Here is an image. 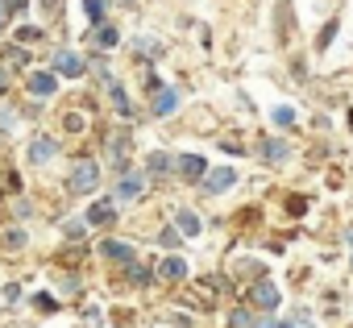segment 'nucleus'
I'll use <instances>...</instances> for the list:
<instances>
[{"label": "nucleus", "mask_w": 353, "mask_h": 328, "mask_svg": "<svg viewBox=\"0 0 353 328\" xmlns=\"http://www.w3.org/2000/svg\"><path fill=\"white\" fill-rule=\"evenodd\" d=\"M96 183H100V167H96L92 158H79L75 167H71V175H67V187H71L75 196H92Z\"/></svg>", "instance_id": "nucleus-1"}, {"label": "nucleus", "mask_w": 353, "mask_h": 328, "mask_svg": "<svg viewBox=\"0 0 353 328\" xmlns=\"http://www.w3.org/2000/svg\"><path fill=\"white\" fill-rule=\"evenodd\" d=\"M233 183H237V171H233V167H216V171H208V175L200 179L204 196H221V192H229Z\"/></svg>", "instance_id": "nucleus-2"}, {"label": "nucleus", "mask_w": 353, "mask_h": 328, "mask_svg": "<svg viewBox=\"0 0 353 328\" xmlns=\"http://www.w3.org/2000/svg\"><path fill=\"white\" fill-rule=\"evenodd\" d=\"M83 67H88V63H83L79 50H59V54H54V71H59V75H83Z\"/></svg>", "instance_id": "nucleus-3"}, {"label": "nucleus", "mask_w": 353, "mask_h": 328, "mask_svg": "<svg viewBox=\"0 0 353 328\" xmlns=\"http://www.w3.org/2000/svg\"><path fill=\"white\" fill-rule=\"evenodd\" d=\"M59 154V141L54 137H34L30 141V162H50Z\"/></svg>", "instance_id": "nucleus-4"}, {"label": "nucleus", "mask_w": 353, "mask_h": 328, "mask_svg": "<svg viewBox=\"0 0 353 328\" xmlns=\"http://www.w3.org/2000/svg\"><path fill=\"white\" fill-rule=\"evenodd\" d=\"M179 175H188V179H204V175H208V162H204L200 154H183V158H179Z\"/></svg>", "instance_id": "nucleus-5"}, {"label": "nucleus", "mask_w": 353, "mask_h": 328, "mask_svg": "<svg viewBox=\"0 0 353 328\" xmlns=\"http://www.w3.org/2000/svg\"><path fill=\"white\" fill-rule=\"evenodd\" d=\"M30 96H34V100H46V96H54V75H50V71H42V75H30Z\"/></svg>", "instance_id": "nucleus-6"}, {"label": "nucleus", "mask_w": 353, "mask_h": 328, "mask_svg": "<svg viewBox=\"0 0 353 328\" xmlns=\"http://www.w3.org/2000/svg\"><path fill=\"white\" fill-rule=\"evenodd\" d=\"M158 274H162V278H170V283H179V278L188 274V262L170 254V258H162V266H158Z\"/></svg>", "instance_id": "nucleus-7"}, {"label": "nucleus", "mask_w": 353, "mask_h": 328, "mask_svg": "<svg viewBox=\"0 0 353 328\" xmlns=\"http://www.w3.org/2000/svg\"><path fill=\"white\" fill-rule=\"evenodd\" d=\"M141 192H145V175H125V179H121V192H117V196H121V200H137Z\"/></svg>", "instance_id": "nucleus-8"}, {"label": "nucleus", "mask_w": 353, "mask_h": 328, "mask_svg": "<svg viewBox=\"0 0 353 328\" xmlns=\"http://www.w3.org/2000/svg\"><path fill=\"white\" fill-rule=\"evenodd\" d=\"M100 254H104V258H117V262H129V258H133V249H129L125 241H100Z\"/></svg>", "instance_id": "nucleus-9"}, {"label": "nucleus", "mask_w": 353, "mask_h": 328, "mask_svg": "<svg viewBox=\"0 0 353 328\" xmlns=\"http://www.w3.org/2000/svg\"><path fill=\"white\" fill-rule=\"evenodd\" d=\"M254 303H258V307H279V287H274V283H262V287L254 291Z\"/></svg>", "instance_id": "nucleus-10"}, {"label": "nucleus", "mask_w": 353, "mask_h": 328, "mask_svg": "<svg viewBox=\"0 0 353 328\" xmlns=\"http://www.w3.org/2000/svg\"><path fill=\"white\" fill-rule=\"evenodd\" d=\"M174 104H179V96H174V92L166 88V92L154 100V116H166V112H174Z\"/></svg>", "instance_id": "nucleus-11"}, {"label": "nucleus", "mask_w": 353, "mask_h": 328, "mask_svg": "<svg viewBox=\"0 0 353 328\" xmlns=\"http://www.w3.org/2000/svg\"><path fill=\"white\" fill-rule=\"evenodd\" d=\"M262 154H266L270 162H283V158L291 154V145H287V141H266V145H262Z\"/></svg>", "instance_id": "nucleus-12"}, {"label": "nucleus", "mask_w": 353, "mask_h": 328, "mask_svg": "<svg viewBox=\"0 0 353 328\" xmlns=\"http://www.w3.org/2000/svg\"><path fill=\"white\" fill-rule=\"evenodd\" d=\"M179 229H183V237H200V216L196 212H179Z\"/></svg>", "instance_id": "nucleus-13"}, {"label": "nucleus", "mask_w": 353, "mask_h": 328, "mask_svg": "<svg viewBox=\"0 0 353 328\" xmlns=\"http://www.w3.org/2000/svg\"><path fill=\"white\" fill-rule=\"evenodd\" d=\"M291 121H295V108L279 104V108H274V125H291Z\"/></svg>", "instance_id": "nucleus-14"}, {"label": "nucleus", "mask_w": 353, "mask_h": 328, "mask_svg": "<svg viewBox=\"0 0 353 328\" xmlns=\"http://www.w3.org/2000/svg\"><path fill=\"white\" fill-rule=\"evenodd\" d=\"M83 229H88V221H67V237H75V241H79V237H83Z\"/></svg>", "instance_id": "nucleus-15"}, {"label": "nucleus", "mask_w": 353, "mask_h": 328, "mask_svg": "<svg viewBox=\"0 0 353 328\" xmlns=\"http://www.w3.org/2000/svg\"><path fill=\"white\" fill-rule=\"evenodd\" d=\"M92 221H112V208H108V204H96V208H92Z\"/></svg>", "instance_id": "nucleus-16"}, {"label": "nucleus", "mask_w": 353, "mask_h": 328, "mask_svg": "<svg viewBox=\"0 0 353 328\" xmlns=\"http://www.w3.org/2000/svg\"><path fill=\"white\" fill-rule=\"evenodd\" d=\"M170 162H166V154H150V171H166Z\"/></svg>", "instance_id": "nucleus-17"}, {"label": "nucleus", "mask_w": 353, "mask_h": 328, "mask_svg": "<svg viewBox=\"0 0 353 328\" xmlns=\"http://www.w3.org/2000/svg\"><path fill=\"white\" fill-rule=\"evenodd\" d=\"M13 121H17L13 108H0V129H13Z\"/></svg>", "instance_id": "nucleus-18"}, {"label": "nucleus", "mask_w": 353, "mask_h": 328, "mask_svg": "<svg viewBox=\"0 0 353 328\" xmlns=\"http://www.w3.org/2000/svg\"><path fill=\"white\" fill-rule=\"evenodd\" d=\"M96 38H100V46H117V30H100Z\"/></svg>", "instance_id": "nucleus-19"}, {"label": "nucleus", "mask_w": 353, "mask_h": 328, "mask_svg": "<svg viewBox=\"0 0 353 328\" xmlns=\"http://www.w3.org/2000/svg\"><path fill=\"white\" fill-rule=\"evenodd\" d=\"M88 13H92V17L100 21V13H104V0H88Z\"/></svg>", "instance_id": "nucleus-20"}, {"label": "nucleus", "mask_w": 353, "mask_h": 328, "mask_svg": "<svg viewBox=\"0 0 353 328\" xmlns=\"http://www.w3.org/2000/svg\"><path fill=\"white\" fill-rule=\"evenodd\" d=\"M233 328H250V316L245 311H233Z\"/></svg>", "instance_id": "nucleus-21"}, {"label": "nucleus", "mask_w": 353, "mask_h": 328, "mask_svg": "<svg viewBox=\"0 0 353 328\" xmlns=\"http://www.w3.org/2000/svg\"><path fill=\"white\" fill-rule=\"evenodd\" d=\"M0 5H5V0H0ZM9 9H17V13H21V9H26V0H9Z\"/></svg>", "instance_id": "nucleus-22"}, {"label": "nucleus", "mask_w": 353, "mask_h": 328, "mask_svg": "<svg viewBox=\"0 0 353 328\" xmlns=\"http://www.w3.org/2000/svg\"><path fill=\"white\" fill-rule=\"evenodd\" d=\"M0 88H5V71H0Z\"/></svg>", "instance_id": "nucleus-23"}]
</instances>
